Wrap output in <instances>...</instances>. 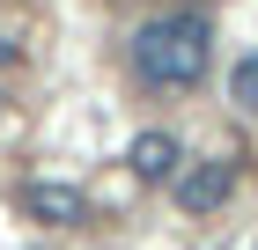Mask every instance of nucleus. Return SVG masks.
Wrapping results in <instances>:
<instances>
[{"instance_id": "3", "label": "nucleus", "mask_w": 258, "mask_h": 250, "mask_svg": "<svg viewBox=\"0 0 258 250\" xmlns=\"http://www.w3.org/2000/svg\"><path fill=\"white\" fill-rule=\"evenodd\" d=\"M22 213H30V221H44V228H74L81 221V192L74 184H22Z\"/></svg>"}, {"instance_id": "7", "label": "nucleus", "mask_w": 258, "mask_h": 250, "mask_svg": "<svg viewBox=\"0 0 258 250\" xmlns=\"http://www.w3.org/2000/svg\"><path fill=\"white\" fill-rule=\"evenodd\" d=\"M0 103H8V96H0Z\"/></svg>"}, {"instance_id": "5", "label": "nucleus", "mask_w": 258, "mask_h": 250, "mask_svg": "<svg viewBox=\"0 0 258 250\" xmlns=\"http://www.w3.org/2000/svg\"><path fill=\"white\" fill-rule=\"evenodd\" d=\"M229 89H236V103H243V111H258V52H251V59H236Z\"/></svg>"}, {"instance_id": "2", "label": "nucleus", "mask_w": 258, "mask_h": 250, "mask_svg": "<svg viewBox=\"0 0 258 250\" xmlns=\"http://www.w3.org/2000/svg\"><path fill=\"white\" fill-rule=\"evenodd\" d=\"M229 192H236V170H229L221 154H207V162H184V170H177V206H184V213H214Z\"/></svg>"}, {"instance_id": "6", "label": "nucleus", "mask_w": 258, "mask_h": 250, "mask_svg": "<svg viewBox=\"0 0 258 250\" xmlns=\"http://www.w3.org/2000/svg\"><path fill=\"white\" fill-rule=\"evenodd\" d=\"M8 59H15V44H8V37H0V66H8Z\"/></svg>"}, {"instance_id": "4", "label": "nucleus", "mask_w": 258, "mask_h": 250, "mask_svg": "<svg viewBox=\"0 0 258 250\" xmlns=\"http://www.w3.org/2000/svg\"><path fill=\"white\" fill-rule=\"evenodd\" d=\"M125 162H133L140 184H162V177H177V170H184V147H177V133H140Z\"/></svg>"}, {"instance_id": "1", "label": "nucleus", "mask_w": 258, "mask_h": 250, "mask_svg": "<svg viewBox=\"0 0 258 250\" xmlns=\"http://www.w3.org/2000/svg\"><path fill=\"white\" fill-rule=\"evenodd\" d=\"M207 59H214V22L199 8H170V15L140 22V37H133V66L155 89H192L207 74Z\"/></svg>"}]
</instances>
